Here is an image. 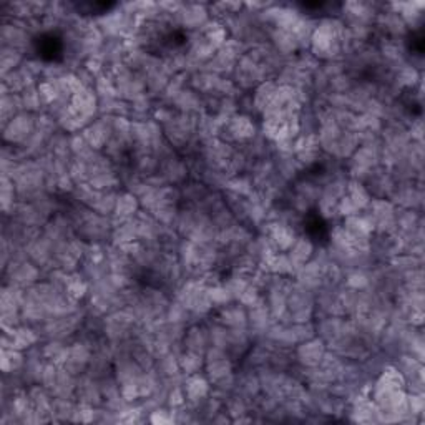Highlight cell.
<instances>
[{
  "label": "cell",
  "mask_w": 425,
  "mask_h": 425,
  "mask_svg": "<svg viewBox=\"0 0 425 425\" xmlns=\"http://www.w3.org/2000/svg\"><path fill=\"white\" fill-rule=\"evenodd\" d=\"M186 390H188V396L191 398H200L206 394V382L201 379H193L188 384Z\"/></svg>",
  "instance_id": "cell-1"
}]
</instances>
